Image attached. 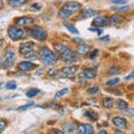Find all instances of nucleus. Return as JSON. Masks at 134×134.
Segmentation results:
<instances>
[{
  "mask_svg": "<svg viewBox=\"0 0 134 134\" xmlns=\"http://www.w3.org/2000/svg\"><path fill=\"white\" fill-rule=\"evenodd\" d=\"M58 15H59V17L60 18H69L70 16H72L73 14L72 12H69V11H66V10H64V9H60L59 10V12H58Z\"/></svg>",
  "mask_w": 134,
  "mask_h": 134,
  "instance_id": "5701e85b",
  "label": "nucleus"
},
{
  "mask_svg": "<svg viewBox=\"0 0 134 134\" xmlns=\"http://www.w3.org/2000/svg\"><path fill=\"white\" fill-rule=\"evenodd\" d=\"M85 115H86V116H88L90 119H92L93 121H96V120L98 119V115L96 114L94 111H91V110H90V111H86V112H85Z\"/></svg>",
  "mask_w": 134,
  "mask_h": 134,
  "instance_id": "4be33fe9",
  "label": "nucleus"
},
{
  "mask_svg": "<svg viewBox=\"0 0 134 134\" xmlns=\"http://www.w3.org/2000/svg\"><path fill=\"white\" fill-rule=\"evenodd\" d=\"M125 112V114H127V115H133L134 114V108H125L124 110Z\"/></svg>",
  "mask_w": 134,
  "mask_h": 134,
  "instance_id": "c9c22d12",
  "label": "nucleus"
},
{
  "mask_svg": "<svg viewBox=\"0 0 134 134\" xmlns=\"http://www.w3.org/2000/svg\"><path fill=\"white\" fill-rule=\"evenodd\" d=\"M49 133H52V134H63L64 133V131H60V130H57V129H54V130H52V131H49Z\"/></svg>",
  "mask_w": 134,
  "mask_h": 134,
  "instance_id": "4c0bfd02",
  "label": "nucleus"
},
{
  "mask_svg": "<svg viewBox=\"0 0 134 134\" xmlns=\"http://www.w3.org/2000/svg\"><path fill=\"white\" fill-rule=\"evenodd\" d=\"M98 91H99V88L97 86H92V87H90V88L87 90V93L88 94H96Z\"/></svg>",
  "mask_w": 134,
  "mask_h": 134,
  "instance_id": "2f4dec72",
  "label": "nucleus"
},
{
  "mask_svg": "<svg viewBox=\"0 0 134 134\" xmlns=\"http://www.w3.org/2000/svg\"><path fill=\"white\" fill-rule=\"evenodd\" d=\"M57 74V69H55V68H52V69H49L48 70V73H47V75L49 77H53V76H55V75Z\"/></svg>",
  "mask_w": 134,
  "mask_h": 134,
  "instance_id": "72a5a7b5",
  "label": "nucleus"
},
{
  "mask_svg": "<svg viewBox=\"0 0 134 134\" xmlns=\"http://www.w3.org/2000/svg\"><path fill=\"white\" fill-rule=\"evenodd\" d=\"M113 124L115 125L116 127H120V129H123L126 126V120L124 117H121V116H116L113 119Z\"/></svg>",
  "mask_w": 134,
  "mask_h": 134,
  "instance_id": "4468645a",
  "label": "nucleus"
},
{
  "mask_svg": "<svg viewBox=\"0 0 134 134\" xmlns=\"http://www.w3.org/2000/svg\"><path fill=\"white\" fill-rule=\"evenodd\" d=\"M116 105H117L119 108H121V110H125V108L129 107L127 103L125 102V100H123V99H117L116 100Z\"/></svg>",
  "mask_w": 134,
  "mask_h": 134,
  "instance_id": "412c9836",
  "label": "nucleus"
},
{
  "mask_svg": "<svg viewBox=\"0 0 134 134\" xmlns=\"http://www.w3.org/2000/svg\"><path fill=\"white\" fill-rule=\"evenodd\" d=\"M98 133H100V134H105L106 132H105V131H104V130H102V131H99Z\"/></svg>",
  "mask_w": 134,
  "mask_h": 134,
  "instance_id": "c03bdc74",
  "label": "nucleus"
},
{
  "mask_svg": "<svg viewBox=\"0 0 134 134\" xmlns=\"http://www.w3.org/2000/svg\"><path fill=\"white\" fill-rule=\"evenodd\" d=\"M39 58L45 65H53L54 63H56V60H57L56 55L48 48H41L40 49Z\"/></svg>",
  "mask_w": 134,
  "mask_h": 134,
  "instance_id": "f257e3e1",
  "label": "nucleus"
},
{
  "mask_svg": "<svg viewBox=\"0 0 134 134\" xmlns=\"http://www.w3.org/2000/svg\"><path fill=\"white\" fill-rule=\"evenodd\" d=\"M65 27L68 29L70 32H73V34H78V30L73 26V25H70V24H65Z\"/></svg>",
  "mask_w": 134,
  "mask_h": 134,
  "instance_id": "c85d7f7f",
  "label": "nucleus"
},
{
  "mask_svg": "<svg viewBox=\"0 0 134 134\" xmlns=\"http://www.w3.org/2000/svg\"><path fill=\"white\" fill-rule=\"evenodd\" d=\"M62 9H64L66 11H69V12H76L81 9V3L77 2V1H69V2H66L64 6H63Z\"/></svg>",
  "mask_w": 134,
  "mask_h": 134,
  "instance_id": "39448f33",
  "label": "nucleus"
},
{
  "mask_svg": "<svg viewBox=\"0 0 134 134\" xmlns=\"http://www.w3.org/2000/svg\"><path fill=\"white\" fill-rule=\"evenodd\" d=\"M90 46L88 45H85V44H81L77 47V54L78 55H81V56H83V55H85V54H87L90 52Z\"/></svg>",
  "mask_w": 134,
  "mask_h": 134,
  "instance_id": "2eb2a0df",
  "label": "nucleus"
},
{
  "mask_svg": "<svg viewBox=\"0 0 134 134\" xmlns=\"http://www.w3.org/2000/svg\"><path fill=\"white\" fill-rule=\"evenodd\" d=\"M29 34H30V36L34 39H37L39 41H44L47 38V32H46V30L39 26H34L30 30H29Z\"/></svg>",
  "mask_w": 134,
  "mask_h": 134,
  "instance_id": "f03ea898",
  "label": "nucleus"
},
{
  "mask_svg": "<svg viewBox=\"0 0 134 134\" xmlns=\"http://www.w3.org/2000/svg\"><path fill=\"white\" fill-rule=\"evenodd\" d=\"M100 40H103V41H106V40H108V36H106V37H103V38H100Z\"/></svg>",
  "mask_w": 134,
  "mask_h": 134,
  "instance_id": "37998d69",
  "label": "nucleus"
},
{
  "mask_svg": "<svg viewBox=\"0 0 134 134\" xmlns=\"http://www.w3.org/2000/svg\"><path fill=\"white\" fill-rule=\"evenodd\" d=\"M119 81L120 79L119 78H113V79H110V81H107V83H106V85L107 86H110V87H112V86H115L117 83H119Z\"/></svg>",
  "mask_w": 134,
  "mask_h": 134,
  "instance_id": "c756f323",
  "label": "nucleus"
},
{
  "mask_svg": "<svg viewBox=\"0 0 134 134\" xmlns=\"http://www.w3.org/2000/svg\"><path fill=\"white\" fill-rule=\"evenodd\" d=\"M0 46H1V40H0Z\"/></svg>",
  "mask_w": 134,
  "mask_h": 134,
  "instance_id": "49530a36",
  "label": "nucleus"
},
{
  "mask_svg": "<svg viewBox=\"0 0 134 134\" xmlns=\"http://www.w3.org/2000/svg\"><path fill=\"white\" fill-rule=\"evenodd\" d=\"M129 9H130V7L129 6H125V5H123L122 7H113V10H116V11H120V12L127 11Z\"/></svg>",
  "mask_w": 134,
  "mask_h": 134,
  "instance_id": "cd10ccee",
  "label": "nucleus"
},
{
  "mask_svg": "<svg viewBox=\"0 0 134 134\" xmlns=\"http://www.w3.org/2000/svg\"><path fill=\"white\" fill-rule=\"evenodd\" d=\"M0 100H1V98H0Z\"/></svg>",
  "mask_w": 134,
  "mask_h": 134,
  "instance_id": "de8ad7c7",
  "label": "nucleus"
},
{
  "mask_svg": "<svg viewBox=\"0 0 134 134\" xmlns=\"http://www.w3.org/2000/svg\"><path fill=\"white\" fill-rule=\"evenodd\" d=\"M10 1H12V2H19L20 0H10Z\"/></svg>",
  "mask_w": 134,
  "mask_h": 134,
  "instance_id": "a18cd8bd",
  "label": "nucleus"
},
{
  "mask_svg": "<svg viewBox=\"0 0 134 134\" xmlns=\"http://www.w3.org/2000/svg\"><path fill=\"white\" fill-rule=\"evenodd\" d=\"M17 87V83L16 81H9L6 84V88L7 90H15Z\"/></svg>",
  "mask_w": 134,
  "mask_h": 134,
  "instance_id": "b1692460",
  "label": "nucleus"
},
{
  "mask_svg": "<svg viewBox=\"0 0 134 134\" xmlns=\"http://www.w3.org/2000/svg\"><path fill=\"white\" fill-rule=\"evenodd\" d=\"M78 133L79 134H93L94 129L90 124H82L81 126L78 127Z\"/></svg>",
  "mask_w": 134,
  "mask_h": 134,
  "instance_id": "ddd939ff",
  "label": "nucleus"
},
{
  "mask_svg": "<svg viewBox=\"0 0 134 134\" xmlns=\"http://www.w3.org/2000/svg\"><path fill=\"white\" fill-rule=\"evenodd\" d=\"M31 8H32V9H37V10H39L41 7H40V6L38 5V3H34V5H32V7H31Z\"/></svg>",
  "mask_w": 134,
  "mask_h": 134,
  "instance_id": "ea45409f",
  "label": "nucleus"
},
{
  "mask_svg": "<svg viewBox=\"0 0 134 134\" xmlns=\"http://www.w3.org/2000/svg\"><path fill=\"white\" fill-rule=\"evenodd\" d=\"M111 1L115 5H123V3L126 2V0H111Z\"/></svg>",
  "mask_w": 134,
  "mask_h": 134,
  "instance_id": "e433bc0d",
  "label": "nucleus"
},
{
  "mask_svg": "<svg viewBox=\"0 0 134 134\" xmlns=\"http://www.w3.org/2000/svg\"><path fill=\"white\" fill-rule=\"evenodd\" d=\"M34 102H30L29 104H26V105H23V106H20L18 107V111H25V110H28V108H30L31 106H34Z\"/></svg>",
  "mask_w": 134,
  "mask_h": 134,
  "instance_id": "7c9ffc66",
  "label": "nucleus"
},
{
  "mask_svg": "<svg viewBox=\"0 0 134 134\" xmlns=\"http://www.w3.org/2000/svg\"><path fill=\"white\" fill-rule=\"evenodd\" d=\"M3 68H9L16 62V55L12 49H8L5 53V57H3Z\"/></svg>",
  "mask_w": 134,
  "mask_h": 134,
  "instance_id": "20e7f679",
  "label": "nucleus"
},
{
  "mask_svg": "<svg viewBox=\"0 0 134 134\" xmlns=\"http://www.w3.org/2000/svg\"><path fill=\"white\" fill-rule=\"evenodd\" d=\"M93 26L94 27H104V26H106V25L108 24V19L106 18V17H104V16H98V17H96V18L93 20Z\"/></svg>",
  "mask_w": 134,
  "mask_h": 134,
  "instance_id": "6e6552de",
  "label": "nucleus"
},
{
  "mask_svg": "<svg viewBox=\"0 0 134 134\" xmlns=\"http://www.w3.org/2000/svg\"><path fill=\"white\" fill-rule=\"evenodd\" d=\"M17 26L19 27H26V26H29V25H32L34 24V19L31 17H20V18L17 19Z\"/></svg>",
  "mask_w": 134,
  "mask_h": 134,
  "instance_id": "0eeeda50",
  "label": "nucleus"
},
{
  "mask_svg": "<svg viewBox=\"0 0 134 134\" xmlns=\"http://www.w3.org/2000/svg\"><path fill=\"white\" fill-rule=\"evenodd\" d=\"M54 48L56 49V52L57 53H59V54H62L63 52H64V50L66 49V47L63 44H56L55 46H54Z\"/></svg>",
  "mask_w": 134,
  "mask_h": 134,
  "instance_id": "393cba45",
  "label": "nucleus"
},
{
  "mask_svg": "<svg viewBox=\"0 0 134 134\" xmlns=\"http://www.w3.org/2000/svg\"><path fill=\"white\" fill-rule=\"evenodd\" d=\"M67 93H68V90L64 88V90H62V91H59V92H57L56 95H55V97H56V98H60V97H63V96H65Z\"/></svg>",
  "mask_w": 134,
  "mask_h": 134,
  "instance_id": "bb28decb",
  "label": "nucleus"
},
{
  "mask_svg": "<svg viewBox=\"0 0 134 134\" xmlns=\"http://www.w3.org/2000/svg\"><path fill=\"white\" fill-rule=\"evenodd\" d=\"M75 129H76V126L74 123H66L63 126V131H64V133H73Z\"/></svg>",
  "mask_w": 134,
  "mask_h": 134,
  "instance_id": "dca6fc26",
  "label": "nucleus"
},
{
  "mask_svg": "<svg viewBox=\"0 0 134 134\" xmlns=\"http://www.w3.org/2000/svg\"><path fill=\"white\" fill-rule=\"evenodd\" d=\"M74 40L76 41V43H83V39L82 38H75Z\"/></svg>",
  "mask_w": 134,
  "mask_h": 134,
  "instance_id": "79ce46f5",
  "label": "nucleus"
},
{
  "mask_svg": "<svg viewBox=\"0 0 134 134\" xmlns=\"http://www.w3.org/2000/svg\"><path fill=\"white\" fill-rule=\"evenodd\" d=\"M133 78H134V70H133L132 73H130L127 76L125 77V79H126V81H130V79H133Z\"/></svg>",
  "mask_w": 134,
  "mask_h": 134,
  "instance_id": "58836bf2",
  "label": "nucleus"
},
{
  "mask_svg": "<svg viewBox=\"0 0 134 134\" xmlns=\"http://www.w3.org/2000/svg\"><path fill=\"white\" fill-rule=\"evenodd\" d=\"M39 93V90H37V88H30V90H28L26 92V96L29 98H31V97H35V96Z\"/></svg>",
  "mask_w": 134,
  "mask_h": 134,
  "instance_id": "aec40b11",
  "label": "nucleus"
},
{
  "mask_svg": "<svg viewBox=\"0 0 134 134\" xmlns=\"http://www.w3.org/2000/svg\"><path fill=\"white\" fill-rule=\"evenodd\" d=\"M35 67H37V66L34 65L30 60L20 62L19 64H18V68H19L20 70H24V72H29V70L34 69V68H35Z\"/></svg>",
  "mask_w": 134,
  "mask_h": 134,
  "instance_id": "1a4fd4ad",
  "label": "nucleus"
},
{
  "mask_svg": "<svg viewBox=\"0 0 134 134\" xmlns=\"http://www.w3.org/2000/svg\"><path fill=\"white\" fill-rule=\"evenodd\" d=\"M26 58H27V60H36L37 58H38V56H37V54H35L34 52H31V53H29V54H27L26 55Z\"/></svg>",
  "mask_w": 134,
  "mask_h": 134,
  "instance_id": "a878e982",
  "label": "nucleus"
},
{
  "mask_svg": "<svg viewBox=\"0 0 134 134\" xmlns=\"http://www.w3.org/2000/svg\"><path fill=\"white\" fill-rule=\"evenodd\" d=\"M133 122H134V121H133Z\"/></svg>",
  "mask_w": 134,
  "mask_h": 134,
  "instance_id": "09e8293b",
  "label": "nucleus"
},
{
  "mask_svg": "<svg viewBox=\"0 0 134 134\" xmlns=\"http://www.w3.org/2000/svg\"><path fill=\"white\" fill-rule=\"evenodd\" d=\"M102 103H103V106L105 107V108H111L113 105H114V100H113V98H111V97L103 98Z\"/></svg>",
  "mask_w": 134,
  "mask_h": 134,
  "instance_id": "6ab92c4d",
  "label": "nucleus"
},
{
  "mask_svg": "<svg viewBox=\"0 0 134 134\" xmlns=\"http://www.w3.org/2000/svg\"><path fill=\"white\" fill-rule=\"evenodd\" d=\"M123 20V18L121 16L119 15H114V16H112L111 18H108V24H111V25H116V24H120L121 21Z\"/></svg>",
  "mask_w": 134,
  "mask_h": 134,
  "instance_id": "a211bd4d",
  "label": "nucleus"
},
{
  "mask_svg": "<svg viewBox=\"0 0 134 134\" xmlns=\"http://www.w3.org/2000/svg\"><path fill=\"white\" fill-rule=\"evenodd\" d=\"M73 57H74V54H73V52H72V49L66 48L64 52L60 54L59 59H60L62 62H72Z\"/></svg>",
  "mask_w": 134,
  "mask_h": 134,
  "instance_id": "9d476101",
  "label": "nucleus"
},
{
  "mask_svg": "<svg viewBox=\"0 0 134 134\" xmlns=\"http://www.w3.org/2000/svg\"><path fill=\"white\" fill-rule=\"evenodd\" d=\"M96 76V70L94 68H87L85 70L79 74V77L81 78H85V79H91V78H94Z\"/></svg>",
  "mask_w": 134,
  "mask_h": 134,
  "instance_id": "f8f14e48",
  "label": "nucleus"
},
{
  "mask_svg": "<svg viewBox=\"0 0 134 134\" xmlns=\"http://www.w3.org/2000/svg\"><path fill=\"white\" fill-rule=\"evenodd\" d=\"M77 72V67L76 66H67L64 67L62 69V76L64 77H70Z\"/></svg>",
  "mask_w": 134,
  "mask_h": 134,
  "instance_id": "9b49d317",
  "label": "nucleus"
},
{
  "mask_svg": "<svg viewBox=\"0 0 134 134\" xmlns=\"http://www.w3.org/2000/svg\"><path fill=\"white\" fill-rule=\"evenodd\" d=\"M6 126H7V123L5 121H0V132H2L6 129Z\"/></svg>",
  "mask_w": 134,
  "mask_h": 134,
  "instance_id": "f704fd0d",
  "label": "nucleus"
},
{
  "mask_svg": "<svg viewBox=\"0 0 134 134\" xmlns=\"http://www.w3.org/2000/svg\"><path fill=\"white\" fill-rule=\"evenodd\" d=\"M8 36L9 38H11L12 40H18V39H21L23 37L25 36V31L23 30L19 26H12L8 28Z\"/></svg>",
  "mask_w": 134,
  "mask_h": 134,
  "instance_id": "7ed1b4c3",
  "label": "nucleus"
},
{
  "mask_svg": "<svg viewBox=\"0 0 134 134\" xmlns=\"http://www.w3.org/2000/svg\"><path fill=\"white\" fill-rule=\"evenodd\" d=\"M97 53H98V50H97V49H95L94 52L92 53V55H91V58H94V57H95L96 55H97Z\"/></svg>",
  "mask_w": 134,
  "mask_h": 134,
  "instance_id": "a19ab883",
  "label": "nucleus"
},
{
  "mask_svg": "<svg viewBox=\"0 0 134 134\" xmlns=\"http://www.w3.org/2000/svg\"><path fill=\"white\" fill-rule=\"evenodd\" d=\"M120 72V67L119 66H112L110 69H108V74H116Z\"/></svg>",
  "mask_w": 134,
  "mask_h": 134,
  "instance_id": "473e14b6",
  "label": "nucleus"
},
{
  "mask_svg": "<svg viewBox=\"0 0 134 134\" xmlns=\"http://www.w3.org/2000/svg\"><path fill=\"white\" fill-rule=\"evenodd\" d=\"M34 43L31 41H26V43H23L21 45L19 46V53L21 54V55H25L26 56L27 54L34 52Z\"/></svg>",
  "mask_w": 134,
  "mask_h": 134,
  "instance_id": "423d86ee",
  "label": "nucleus"
},
{
  "mask_svg": "<svg viewBox=\"0 0 134 134\" xmlns=\"http://www.w3.org/2000/svg\"><path fill=\"white\" fill-rule=\"evenodd\" d=\"M82 14H83V17H94L97 14V11L95 9H92V8H86V9L83 10Z\"/></svg>",
  "mask_w": 134,
  "mask_h": 134,
  "instance_id": "f3484780",
  "label": "nucleus"
}]
</instances>
